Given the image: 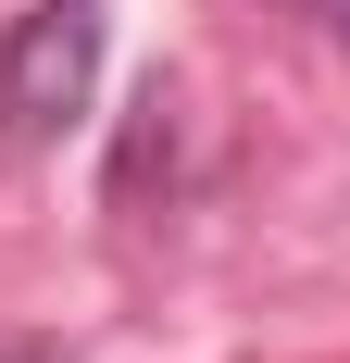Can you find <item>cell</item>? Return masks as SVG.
Returning a JSON list of instances; mask_svg holds the SVG:
<instances>
[{
	"label": "cell",
	"instance_id": "277c9868",
	"mask_svg": "<svg viewBox=\"0 0 350 363\" xmlns=\"http://www.w3.org/2000/svg\"><path fill=\"white\" fill-rule=\"evenodd\" d=\"M0 363H63V351H0Z\"/></svg>",
	"mask_w": 350,
	"mask_h": 363
},
{
	"label": "cell",
	"instance_id": "3957f363",
	"mask_svg": "<svg viewBox=\"0 0 350 363\" xmlns=\"http://www.w3.org/2000/svg\"><path fill=\"white\" fill-rule=\"evenodd\" d=\"M288 13H313L325 38H350V0H288Z\"/></svg>",
	"mask_w": 350,
	"mask_h": 363
},
{
	"label": "cell",
	"instance_id": "6da1fadb",
	"mask_svg": "<svg viewBox=\"0 0 350 363\" xmlns=\"http://www.w3.org/2000/svg\"><path fill=\"white\" fill-rule=\"evenodd\" d=\"M101 88V0H38L0 38V125L13 138H63Z\"/></svg>",
	"mask_w": 350,
	"mask_h": 363
},
{
	"label": "cell",
	"instance_id": "7a4b0ae2",
	"mask_svg": "<svg viewBox=\"0 0 350 363\" xmlns=\"http://www.w3.org/2000/svg\"><path fill=\"white\" fill-rule=\"evenodd\" d=\"M150 163H175V88H163V75H150L138 125H125V163H113V201H125V213L150 201Z\"/></svg>",
	"mask_w": 350,
	"mask_h": 363
}]
</instances>
